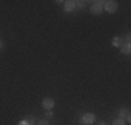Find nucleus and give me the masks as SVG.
Segmentation results:
<instances>
[{"label": "nucleus", "instance_id": "2", "mask_svg": "<svg viewBox=\"0 0 131 125\" xmlns=\"http://www.w3.org/2000/svg\"><path fill=\"white\" fill-rule=\"evenodd\" d=\"M103 4H105L106 11H109V12H114L117 10V6H118L116 0H107V2H103Z\"/></svg>", "mask_w": 131, "mask_h": 125}, {"label": "nucleus", "instance_id": "4", "mask_svg": "<svg viewBox=\"0 0 131 125\" xmlns=\"http://www.w3.org/2000/svg\"><path fill=\"white\" fill-rule=\"evenodd\" d=\"M93 121H95V114L92 112H86L82 118V124H92Z\"/></svg>", "mask_w": 131, "mask_h": 125}, {"label": "nucleus", "instance_id": "13", "mask_svg": "<svg viewBox=\"0 0 131 125\" xmlns=\"http://www.w3.org/2000/svg\"><path fill=\"white\" fill-rule=\"evenodd\" d=\"M2 47H3V43H2V42H0V49H2Z\"/></svg>", "mask_w": 131, "mask_h": 125}, {"label": "nucleus", "instance_id": "12", "mask_svg": "<svg viewBox=\"0 0 131 125\" xmlns=\"http://www.w3.org/2000/svg\"><path fill=\"white\" fill-rule=\"evenodd\" d=\"M18 125H28V122H27V121H20Z\"/></svg>", "mask_w": 131, "mask_h": 125}, {"label": "nucleus", "instance_id": "10", "mask_svg": "<svg viewBox=\"0 0 131 125\" xmlns=\"http://www.w3.org/2000/svg\"><path fill=\"white\" fill-rule=\"evenodd\" d=\"M52 117H53V112H52V111H48V112H46V120H50Z\"/></svg>", "mask_w": 131, "mask_h": 125}, {"label": "nucleus", "instance_id": "11", "mask_svg": "<svg viewBox=\"0 0 131 125\" xmlns=\"http://www.w3.org/2000/svg\"><path fill=\"white\" fill-rule=\"evenodd\" d=\"M114 45H116V46H120V39H118V38H116V39H114Z\"/></svg>", "mask_w": 131, "mask_h": 125}, {"label": "nucleus", "instance_id": "3", "mask_svg": "<svg viewBox=\"0 0 131 125\" xmlns=\"http://www.w3.org/2000/svg\"><path fill=\"white\" fill-rule=\"evenodd\" d=\"M42 106L46 108V110H50V108L54 107V99H52V97H46V99H43Z\"/></svg>", "mask_w": 131, "mask_h": 125}, {"label": "nucleus", "instance_id": "5", "mask_svg": "<svg viewBox=\"0 0 131 125\" xmlns=\"http://www.w3.org/2000/svg\"><path fill=\"white\" fill-rule=\"evenodd\" d=\"M64 8H66V11H73L74 8H75V2H74V0H67V2H64Z\"/></svg>", "mask_w": 131, "mask_h": 125}, {"label": "nucleus", "instance_id": "9", "mask_svg": "<svg viewBox=\"0 0 131 125\" xmlns=\"http://www.w3.org/2000/svg\"><path fill=\"white\" fill-rule=\"evenodd\" d=\"M38 125H49V122H48V120H40Z\"/></svg>", "mask_w": 131, "mask_h": 125}, {"label": "nucleus", "instance_id": "7", "mask_svg": "<svg viewBox=\"0 0 131 125\" xmlns=\"http://www.w3.org/2000/svg\"><path fill=\"white\" fill-rule=\"evenodd\" d=\"M113 125H126V121H124L123 118H117V120H114Z\"/></svg>", "mask_w": 131, "mask_h": 125}, {"label": "nucleus", "instance_id": "1", "mask_svg": "<svg viewBox=\"0 0 131 125\" xmlns=\"http://www.w3.org/2000/svg\"><path fill=\"white\" fill-rule=\"evenodd\" d=\"M102 10H103V2H93V4L91 6V12L95 15L102 14Z\"/></svg>", "mask_w": 131, "mask_h": 125}, {"label": "nucleus", "instance_id": "6", "mask_svg": "<svg viewBox=\"0 0 131 125\" xmlns=\"http://www.w3.org/2000/svg\"><path fill=\"white\" fill-rule=\"evenodd\" d=\"M120 47H121V53H124V54H130L131 53V46L127 45V43L126 45H121Z\"/></svg>", "mask_w": 131, "mask_h": 125}, {"label": "nucleus", "instance_id": "8", "mask_svg": "<svg viewBox=\"0 0 131 125\" xmlns=\"http://www.w3.org/2000/svg\"><path fill=\"white\" fill-rule=\"evenodd\" d=\"M123 117H128V110H127V108L120 110V118H123Z\"/></svg>", "mask_w": 131, "mask_h": 125}, {"label": "nucleus", "instance_id": "14", "mask_svg": "<svg viewBox=\"0 0 131 125\" xmlns=\"http://www.w3.org/2000/svg\"><path fill=\"white\" fill-rule=\"evenodd\" d=\"M99 125H106V122H101V124H99Z\"/></svg>", "mask_w": 131, "mask_h": 125}]
</instances>
